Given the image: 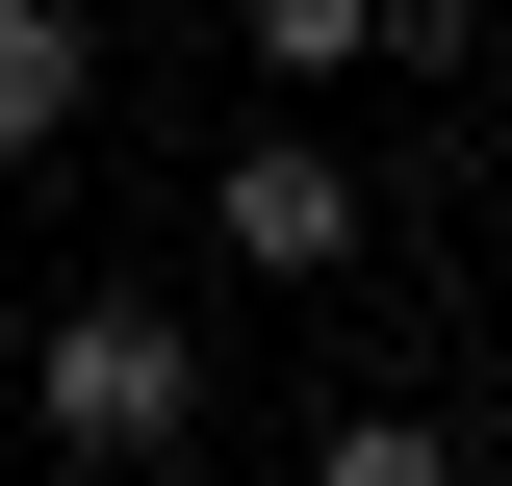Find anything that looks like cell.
I'll list each match as a JSON object with an SVG mask.
<instances>
[{
  "label": "cell",
  "mask_w": 512,
  "mask_h": 486,
  "mask_svg": "<svg viewBox=\"0 0 512 486\" xmlns=\"http://www.w3.org/2000/svg\"><path fill=\"white\" fill-rule=\"evenodd\" d=\"M26 435H52V461H180L205 435V333L154 282H77L52 333H26Z\"/></svg>",
  "instance_id": "6da1fadb"
},
{
  "label": "cell",
  "mask_w": 512,
  "mask_h": 486,
  "mask_svg": "<svg viewBox=\"0 0 512 486\" xmlns=\"http://www.w3.org/2000/svg\"><path fill=\"white\" fill-rule=\"evenodd\" d=\"M308 486H461V435H436V410H333V435H308Z\"/></svg>",
  "instance_id": "277c9868"
},
{
  "label": "cell",
  "mask_w": 512,
  "mask_h": 486,
  "mask_svg": "<svg viewBox=\"0 0 512 486\" xmlns=\"http://www.w3.org/2000/svg\"><path fill=\"white\" fill-rule=\"evenodd\" d=\"M77 77H103V52H77V0H0V180L77 128Z\"/></svg>",
  "instance_id": "3957f363"
},
{
  "label": "cell",
  "mask_w": 512,
  "mask_h": 486,
  "mask_svg": "<svg viewBox=\"0 0 512 486\" xmlns=\"http://www.w3.org/2000/svg\"><path fill=\"white\" fill-rule=\"evenodd\" d=\"M205 231H231V282H359V154L333 128H256L205 180Z\"/></svg>",
  "instance_id": "7a4b0ae2"
},
{
  "label": "cell",
  "mask_w": 512,
  "mask_h": 486,
  "mask_svg": "<svg viewBox=\"0 0 512 486\" xmlns=\"http://www.w3.org/2000/svg\"><path fill=\"white\" fill-rule=\"evenodd\" d=\"M231 26H256V77H359L384 52V0H231Z\"/></svg>",
  "instance_id": "5b68a950"
},
{
  "label": "cell",
  "mask_w": 512,
  "mask_h": 486,
  "mask_svg": "<svg viewBox=\"0 0 512 486\" xmlns=\"http://www.w3.org/2000/svg\"><path fill=\"white\" fill-rule=\"evenodd\" d=\"M384 52H487V0H384Z\"/></svg>",
  "instance_id": "8992f818"
}]
</instances>
